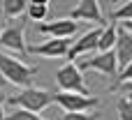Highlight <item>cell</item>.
<instances>
[{
	"label": "cell",
	"mask_w": 132,
	"mask_h": 120,
	"mask_svg": "<svg viewBox=\"0 0 132 120\" xmlns=\"http://www.w3.org/2000/svg\"><path fill=\"white\" fill-rule=\"evenodd\" d=\"M37 74V67L21 62L14 56H7L0 51V79H5V83H14L19 88H30L32 79Z\"/></svg>",
	"instance_id": "obj_1"
},
{
	"label": "cell",
	"mask_w": 132,
	"mask_h": 120,
	"mask_svg": "<svg viewBox=\"0 0 132 120\" xmlns=\"http://www.w3.org/2000/svg\"><path fill=\"white\" fill-rule=\"evenodd\" d=\"M7 104L12 109H23V111H30V113H37L39 116V111H44L49 104H53V93L51 90H44V88L30 86V88H23L19 95L9 97Z\"/></svg>",
	"instance_id": "obj_2"
},
{
	"label": "cell",
	"mask_w": 132,
	"mask_h": 120,
	"mask_svg": "<svg viewBox=\"0 0 132 120\" xmlns=\"http://www.w3.org/2000/svg\"><path fill=\"white\" fill-rule=\"evenodd\" d=\"M56 83H58L60 93H74V95L90 97L88 86H86V81H84V74H81V69H79L74 62L63 65V67L56 72Z\"/></svg>",
	"instance_id": "obj_3"
},
{
	"label": "cell",
	"mask_w": 132,
	"mask_h": 120,
	"mask_svg": "<svg viewBox=\"0 0 132 120\" xmlns=\"http://www.w3.org/2000/svg\"><path fill=\"white\" fill-rule=\"evenodd\" d=\"M23 32H26V21H23V19L12 21L9 25L2 28V32H0V46L7 49V51H12V53H26L28 46H26Z\"/></svg>",
	"instance_id": "obj_4"
},
{
	"label": "cell",
	"mask_w": 132,
	"mask_h": 120,
	"mask_svg": "<svg viewBox=\"0 0 132 120\" xmlns=\"http://www.w3.org/2000/svg\"><path fill=\"white\" fill-rule=\"evenodd\" d=\"M53 102L65 113H88V109H95L100 104L97 97H84L74 93H53Z\"/></svg>",
	"instance_id": "obj_5"
},
{
	"label": "cell",
	"mask_w": 132,
	"mask_h": 120,
	"mask_svg": "<svg viewBox=\"0 0 132 120\" xmlns=\"http://www.w3.org/2000/svg\"><path fill=\"white\" fill-rule=\"evenodd\" d=\"M77 67H79V69H93V72H100V74H104V76H114L116 69H118L114 51L97 53L95 58H84V60H79Z\"/></svg>",
	"instance_id": "obj_6"
},
{
	"label": "cell",
	"mask_w": 132,
	"mask_h": 120,
	"mask_svg": "<svg viewBox=\"0 0 132 120\" xmlns=\"http://www.w3.org/2000/svg\"><path fill=\"white\" fill-rule=\"evenodd\" d=\"M100 32H102V28L97 25V28H90L86 35H81L72 46H70V51H67V58L70 60H77V58H88V53L90 51H95L97 49V39H100Z\"/></svg>",
	"instance_id": "obj_7"
},
{
	"label": "cell",
	"mask_w": 132,
	"mask_h": 120,
	"mask_svg": "<svg viewBox=\"0 0 132 120\" xmlns=\"http://www.w3.org/2000/svg\"><path fill=\"white\" fill-rule=\"evenodd\" d=\"M67 51H70V39H46L42 44L30 46L26 53L42 56V58H65Z\"/></svg>",
	"instance_id": "obj_8"
},
{
	"label": "cell",
	"mask_w": 132,
	"mask_h": 120,
	"mask_svg": "<svg viewBox=\"0 0 132 120\" xmlns=\"http://www.w3.org/2000/svg\"><path fill=\"white\" fill-rule=\"evenodd\" d=\"M79 30V23L70 21V19H58L51 23H39V32L42 35H51V39H72V35Z\"/></svg>",
	"instance_id": "obj_9"
},
{
	"label": "cell",
	"mask_w": 132,
	"mask_h": 120,
	"mask_svg": "<svg viewBox=\"0 0 132 120\" xmlns=\"http://www.w3.org/2000/svg\"><path fill=\"white\" fill-rule=\"evenodd\" d=\"M70 21H93V23H102V9H100V2L97 0H81L67 16Z\"/></svg>",
	"instance_id": "obj_10"
},
{
	"label": "cell",
	"mask_w": 132,
	"mask_h": 120,
	"mask_svg": "<svg viewBox=\"0 0 132 120\" xmlns=\"http://www.w3.org/2000/svg\"><path fill=\"white\" fill-rule=\"evenodd\" d=\"M114 56H116V65L123 69L132 62V35L128 30L118 28L116 30V44H114Z\"/></svg>",
	"instance_id": "obj_11"
},
{
	"label": "cell",
	"mask_w": 132,
	"mask_h": 120,
	"mask_svg": "<svg viewBox=\"0 0 132 120\" xmlns=\"http://www.w3.org/2000/svg\"><path fill=\"white\" fill-rule=\"evenodd\" d=\"M116 30H118V25H107V28H102L100 39H97V51H100V53L114 51V44H116Z\"/></svg>",
	"instance_id": "obj_12"
},
{
	"label": "cell",
	"mask_w": 132,
	"mask_h": 120,
	"mask_svg": "<svg viewBox=\"0 0 132 120\" xmlns=\"http://www.w3.org/2000/svg\"><path fill=\"white\" fill-rule=\"evenodd\" d=\"M26 7H28L26 0H2V14L7 19H19L26 12Z\"/></svg>",
	"instance_id": "obj_13"
},
{
	"label": "cell",
	"mask_w": 132,
	"mask_h": 120,
	"mask_svg": "<svg viewBox=\"0 0 132 120\" xmlns=\"http://www.w3.org/2000/svg\"><path fill=\"white\" fill-rule=\"evenodd\" d=\"M26 12H28V16H30L32 21H44V19L49 16V2H44V0H37V2H28Z\"/></svg>",
	"instance_id": "obj_14"
},
{
	"label": "cell",
	"mask_w": 132,
	"mask_h": 120,
	"mask_svg": "<svg viewBox=\"0 0 132 120\" xmlns=\"http://www.w3.org/2000/svg\"><path fill=\"white\" fill-rule=\"evenodd\" d=\"M116 111H118V120H132V95L118 97Z\"/></svg>",
	"instance_id": "obj_15"
},
{
	"label": "cell",
	"mask_w": 132,
	"mask_h": 120,
	"mask_svg": "<svg viewBox=\"0 0 132 120\" xmlns=\"http://www.w3.org/2000/svg\"><path fill=\"white\" fill-rule=\"evenodd\" d=\"M5 120H44L37 113H30V111H23V109H14L12 113H5Z\"/></svg>",
	"instance_id": "obj_16"
},
{
	"label": "cell",
	"mask_w": 132,
	"mask_h": 120,
	"mask_svg": "<svg viewBox=\"0 0 132 120\" xmlns=\"http://www.w3.org/2000/svg\"><path fill=\"white\" fill-rule=\"evenodd\" d=\"M111 19H116V21H132V0L125 2V5H121L118 9H114Z\"/></svg>",
	"instance_id": "obj_17"
},
{
	"label": "cell",
	"mask_w": 132,
	"mask_h": 120,
	"mask_svg": "<svg viewBox=\"0 0 132 120\" xmlns=\"http://www.w3.org/2000/svg\"><path fill=\"white\" fill-rule=\"evenodd\" d=\"M128 81H132V62L128 65V67H123V69H121V74H118L116 83L111 86V90H116L118 86H123V83H128Z\"/></svg>",
	"instance_id": "obj_18"
},
{
	"label": "cell",
	"mask_w": 132,
	"mask_h": 120,
	"mask_svg": "<svg viewBox=\"0 0 132 120\" xmlns=\"http://www.w3.org/2000/svg\"><path fill=\"white\" fill-rule=\"evenodd\" d=\"M100 113H60L58 120H97Z\"/></svg>",
	"instance_id": "obj_19"
},
{
	"label": "cell",
	"mask_w": 132,
	"mask_h": 120,
	"mask_svg": "<svg viewBox=\"0 0 132 120\" xmlns=\"http://www.w3.org/2000/svg\"><path fill=\"white\" fill-rule=\"evenodd\" d=\"M118 88H121L123 93H128V95H132V81H128V83H123V86H118ZM118 88H116V90H118Z\"/></svg>",
	"instance_id": "obj_20"
},
{
	"label": "cell",
	"mask_w": 132,
	"mask_h": 120,
	"mask_svg": "<svg viewBox=\"0 0 132 120\" xmlns=\"http://www.w3.org/2000/svg\"><path fill=\"white\" fill-rule=\"evenodd\" d=\"M121 28H123V30H128V32L132 35V21H123V25H121Z\"/></svg>",
	"instance_id": "obj_21"
},
{
	"label": "cell",
	"mask_w": 132,
	"mask_h": 120,
	"mask_svg": "<svg viewBox=\"0 0 132 120\" xmlns=\"http://www.w3.org/2000/svg\"><path fill=\"white\" fill-rule=\"evenodd\" d=\"M0 120H5V106H2V99H0Z\"/></svg>",
	"instance_id": "obj_22"
},
{
	"label": "cell",
	"mask_w": 132,
	"mask_h": 120,
	"mask_svg": "<svg viewBox=\"0 0 132 120\" xmlns=\"http://www.w3.org/2000/svg\"><path fill=\"white\" fill-rule=\"evenodd\" d=\"M2 86H7V83H5V79H0V88H2Z\"/></svg>",
	"instance_id": "obj_23"
},
{
	"label": "cell",
	"mask_w": 132,
	"mask_h": 120,
	"mask_svg": "<svg viewBox=\"0 0 132 120\" xmlns=\"http://www.w3.org/2000/svg\"><path fill=\"white\" fill-rule=\"evenodd\" d=\"M0 32H2V23H0Z\"/></svg>",
	"instance_id": "obj_24"
}]
</instances>
